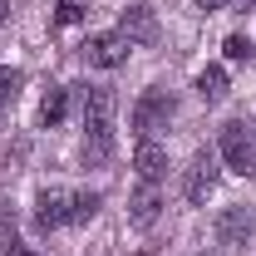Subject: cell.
Masks as SVG:
<instances>
[{"mask_svg":"<svg viewBox=\"0 0 256 256\" xmlns=\"http://www.w3.org/2000/svg\"><path fill=\"white\" fill-rule=\"evenodd\" d=\"M114 108H118L114 89H89V104H84V158H94V162L108 158V148H114Z\"/></svg>","mask_w":256,"mask_h":256,"instance_id":"6da1fadb","label":"cell"},{"mask_svg":"<svg viewBox=\"0 0 256 256\" xmlns=\"http://www.w3.org/2000/svg\"><path fill=\"white\" fill-rule=\"evenodd\" d=\"M222 162L236 178H252L256 172V133L246 124H222Z\"/></svg>","mask_w":256,"mask_h":256,"instance_id":"7a4b0ae2","label":"cell"},{"mask_svg":"<svg viewBox=\"0 0 256 256\" xmlns=\"http://www.w3.org/2000/svg\"><path fill=\"white\" fill-rule=\"evenodd\" d=\"M172 114H178L172 94H168V89H148V94L133 104V133H138V138H153L158 128L172 124Z\"/></svg>","mask_w":256,"mask_h":256,"instance_id":"3957f363","label":"cell"},{"mask_svg":"<svg viewBox=\"0 0 256 256\" xmlns=\"http://www.w3.org/2000/svg\"><path fill=\"white\" fill-rule=\"evenodd\" d=\"M217 182H222V158L217 153H192V162H188V178H182V192H188V202H207L212 192H217Z\"/></svg>","mask_w":256,"mask_h":256,"instance_id":"277c9868","label":"cell"},{"mask_svg":"<svg viewBox=\"0 0 256 256\" xmlns=\"http://www.w3.org/2000/svg\"><path fill=\"white\" fill-rule=\"evenodd\" d=\"M128 50H133V44H128L124 34H89L79 54H84L89 69H118V64L128 60Z\"/></svg>","mask_w":256,"mask_h":256,"instance_id":"5b68a950","label":"cell"},{"mask_svg":"<svg viewBox=\"0 0 256 256\" xmlns=\"http://www.w3.org/2000/svg\"><path fill=\"white\" fill-rule=\"evenodd\" d=\"M69 207H74V192L44 188L34 197V226H40V232H60V226L69 222Z\"/></svg>","mask_w":256,"mask_h":256,"instance_id":"8992f818","label":"cell"},{"mask_svg":"<svg viewBox=\"0 0 256 256\" xmlns=\"http://www.w3.org/2000/svg\"><path fill=\"white\" fill-rule=\"evenodd\" d=\"M118 34H124L128 44H153V40H158V15H153V5H128L124 20H118Z\"/></svg>","mask_w":256,"mask_h":256,"instance_id":"52a82bcc","label":"cell"},{"mask_svg":"<svg viewBox=\"0 0 256 256\" xmlns=\"http://www.w3.org/2000/svg\"><path fill=\"white\" fill-rule=\"evenodd\" d=\"M252 232H256L252 207H226L222 217H217V242H222V246H246Z\"/></svg>","mask_w":256,"mask_h":256,"instance_id":"ba28073f","label":"cell"},{"mask_svg":"<svg viewBox=\"0 0 256 256\" xmlns=\"http://www.w3.org/2000/svg\"><path fill=\"white\" fill-rule=\"evenodd\" d=\"M133 168H138L143 182H162V178H168V148H162L158 138H138V148H133Z\"/></svg>","mask_w":256,"mask_h":256,"instance_id":"9c48e42d","label":"cell"},{"mask_svg":"<svg viewBox=\"0 0 256 256\" xmlns=\"http://www.w3.org/2000/svg\"><path fill=\"white\" fill-rule=\"evenodd\" d=\"M158 212H162V192H158V182H143V188L133 192V202H128V222L138 226V232H148V226L158 222Z\"/></svg>","mask_w":256,"mask_h":256,"instance_id":"30bf717a","label":"cell"},{"mask_svg":"<svg viewBox=\"0 0 256 256\" xmlns=\"http://www.w3.org/2000/svg\"><path fill=\"white\" fill-rule=\"evenodd\" d=\"M197 98H202V104L226 98V69H222V64H207V69L197 74Z\"/></svg>","mask_w":256,"mask_h":256,"instance_id":"8fae6325","label":"cell"},{"mask_svg":"<svg viewBox=\"0 0 256 256\" xmlns=\"http://www.w3.org/2000/svg\"><path fill=\"white\" fill-rule=\"evenodd\" d=\"M64 108H69V94H64V89H50V94H44V104H40V124L54 128V124L64 118Z\"/></svg>","mask_w":256,"mask_h":256,"instance_id":"7c38bea8","label":"cell"},{"mask_svg":"<svg viewBox=\"0 0 256 256\" xmlns=\"http://www.w3.org/2000/svg\"><path fill=\"white\" fill-rule=\"evenodd\" d=\"M98 207H104V197L98 192H74V207H69V222H89Z\"/></svg>","mask_w":256,"mask_h":256,"instance_id":"4fadbf2b","label":"cell"},{"mask_svg":"<svg viewBox=\"0 0 256 256\" xmlns=\"http://www.w3.org/2000/svg\"><path fill=\"white\" fill-rule=\"evenodd\" d=\"M89 15V0H60L54 5V25H79Z\"/></svg>","mask_w":256,"mask_h":256,"instance_id":"5bb4252c","label":"cell"},{"mask_svg":"<svg viewBox=\"0 0 256 256\" xmlns=\"http://www.w3.org/2000/svg\"><path fill=\"white\" fill-rule=\"evenodd\" d=\"M20 84H25V74H20V69H10V64H0V108L20 94Z\"/></svg>","mask_w":256,"mask_h":256,"instance_id":"9a60e30c","label":"cell"},{"mask_svg":"<svg viewBox=\"0 0 256 256\" xmlns=\"http://www.w3.org/2000/svg\"><path fill=\"white\" fill-rule=\"evenodd\" d=\"M20 252V242H15V217H10V207H0V256H15Z\"/></svg>","mask_w":256,"mask_h":256,"instance_id":"2e32d148","label":"cell"},{"mask_svg":"<svg viewBox=\"0 0 256 256\" xmlns=\"http://www.w3.org/2000/svg\"><path fill=\"white\" fill-rule=\"evenodd\" d=\"M222 54L226 60H252V40H246V34H226V44H222Z\"/></svg>","mask_w":256,"mask_h":256,"instance_id":"e0dca14e","label":"cell"},{"mask_svg":"<svg viewBox=\"0 0 256 256\" xmlns=\"http://www.w3.org/2000/svg\"><path fill=\"white\" fill-rule=\"evenodd\" d=\"M197 5H202V10H207V15H212V10H226V5H232V0H197Z\"/></svg>","mask_w":256,"mask_h":256,"instance_id":"ac0fdd59","label":"cell"},{"mask_svg":"<svg viewBox=\"0 0 256 256\" xmlns=\"http://www.w3.org/2000/svg\"><path fill=\"white\" fill-rule=\"evenodd\" d=\"M5 15H10V0H0V20H5Z\"/></svg>","mask_w":256,"mask_h":256,"instance_id":"d6986e66","label":"cell"},{"mask_svg":"<svg viewBox=\"0 0 256 256\" xmlns=\"http://www.w3.org/2000/svg\"><path fill=\"white\" fill-rule=\"evenodd\" d=\"M15 256H34V252H25V246H20V252H15Z\"/></svg>","mask_w":256,"mask_h":256,"instance_id":"ffe728a7","label":"cell"}]
</instances>
